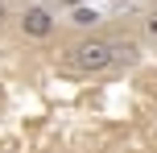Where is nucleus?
<instances>
[{"label":"nucleus","instance_id":"nucleus-4","mask_svg":"<svg viewBox=\"0 0 157 153\" xmlns=\"http://www.w3.org/2000/svg\"><path fill=\"white\" fill-rule=\"evenodd\" d=\"M71 21L87 29V25H95V21H99V13H95V8H83V4H78V8H71Z\"/></svg>","mask_w":157,"mask_h":153},{"label":"nucleus","instance_id":"nucleus-5","mask_svg":"<svg viewBox=\"0 0 157 153\" xmlns=\"http://www.w3.org/2000/svg\"><path fill=\"white\" fill-rule=\"evenodd\" d=\"M145 41H157V8H149V13H145Z\"/></svg>","mask_w":157,"mask_h":153},{"label":"nucleus","instance_id":"nucleus-1","mask_svg":"<svg viewBox=\"0 0 157 153\" xmlns=\"http://www.w3.org/2000/svg\"><path fill=\"white\" fill-rule=\"evenodd\" d=\"M75 66L83 75H99V71H112L116 66V50H112L108 37H83L75 46Z\"/></svg>","mask_w":157,"mask_h":153},{"label":"nucleus","instance_id":"nucleus-2","mask_svg":"<svg viewBox=\"0 0 157 153\" xmlns=\"http://www.w3.org/2000/svg\"><path fill=\"white\" fill-rule=\"evenodd\" d=\"M17 25H21V33L29 41H46L50 33L58 29V17H54V8H46V4H29L21 17H17Z\"/></svg>","mask_w":157,"mask_h":153},{"label":"nucleus","instance_id":"nucleus-3","mask_svg":"<svg viewBox=\"0 0 157 153\" xmlns=\"http://www.w3.org/2000/svg\"><path fill=\"white\" fill-rule=\"evenodd\" d=\"M112 50H116V66H132L136 58H141L136 41H112Z\"/></svg>","mask_w":157,"mask_h":153},{"label":"nucleus","instance_id":"nucleus-6","mask_svg":"<svg viewBox=\"0 0 157 153\" xmlns=\"http://www.w3.org/2000/svg\"><path fill=\"white\" fill-rule=\"evenodd\" d=\"M8 21V0H0V25Z\"/></svg>","mask_w":157,"mask_h":153},{"label":"nucleus","instance_id":"nucleus-7","mask_svg":"<svg viewBox=\"0 0 157 153\" xmlns=\"http://www.w3.org/2000/svg\"><path fill=\"white\" fill-rule=\"evenodd\" d=\"M62 4H71V8H78V4H83V0H62Z\"/></svg>","mask_w":157,"mask_h":153}]
</instances>
